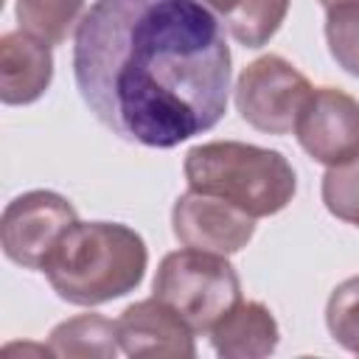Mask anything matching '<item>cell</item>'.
Instances as JSON below:
<instances>
[{
	"label": "cell",
	"mask_w": 359,
	"mask_h": 359,
	"mask_svg": "<svg viewBox=\"0 0 359 359\" xmlns=\"http://www.w3.org/2000/svg\"><path fill=\"white\" fill-rule=\"evenodd\" d=\"M325 325L337 345L359 356V275L342 280L325 303Z\"/></svg>",
	"instance_id": "obj_16"
},
{
	"label": "cell",
	"mask_w": 359,
	"mask_h": 359,
	"mask_svg": "<svg viewBox=\"0 0 359 359\" xmlns=\"http://www.w3.org/2000/svg\"><path fill=\"white\" fill-rule=\"evenodd\" d=\"M280 328L258 300H238L213 328L210 345L224 359H261L278 348Z\"/></svg>",
	"instance_id": "obj_11"
},
{
	"label": "cell",
	"mask_w": 359,
	"mask_h": 359,
	"mask_svg": "<svg viewBox=\"0 0 359 359\" xmlns=\"http://www.w3.org/2000/svg\"><path fill=\"white\" fill-rule=\"evenodd\" d=\"M171 230L182 247L233 255L250 244L255 219L222 196L188 188L171 208Z\"/></svg>",
	"instance_id": "obj_8"
},
{
	"label": "cell",
	"mask_w": 359,
	"mask_h": 359,
	"mask_svg": "<svg viewBox=\"0 0 359 359\" xmlns=\"http://www.w3.org/2000/svg\"><path fill=\"white\" fill-rule=\"evenodd\" d=\"M182 174L191 191L222 196L252 219L280 213L297 191L294 168L280 151L241 140L194 146L185 154Z\"/></svg>",
	"instance_id": "obj_3"
},
{
	"label": "cell",
	"mask_w": 359,
	"mask_h": 359,
	"mask_svg": "<svg viewBox=\"0 0 359 359\" xmlns=\"http://www.w3.org/2000/svg\"><path fill=\"white\" fill-rule=\"evenodd\" d=\"M154 297L171 306L194 334L210 328L241 300V280L227 255L182 247L168 252L154 275Z\"/></svg>",
	"instance_id": "obj_4"
},
{
	"label": "cell",
	"mask_w": 359,
	"mask_h": 359,
	"mask_svg": "<svg viewBox=\"0 0 359 359\" xmlns=\"http://www.w3.org/2000/svg\"><path fill=\"white\" fill-rule=\"evenodd\" d=\"M294 137L325 168L359 157V101L337 87L311 90L297 115Z\"/></svg>",
	"instance_id": "obj_7"
},
{
	"label": "cell",
	"mask_w": 359,
	"mask_h": 359,
	"mask_svg": "<svg viewBox=\"0 0 359 359\" xmlns=\"http://www.w3.org/2000/svg\"><path fill=\"white\" fill-rule=\"evenodd\" d=\"M48 348L67 359H112L121 351L118 325L104 314H79L50 331Z\"/></svg>",
	"instance_id": "obj_12"
},
{
	"label": "cell",
	"mask_w": 359,
	"mask_h": 359,
	"mask_svg": "<svg viewBox=\"0 0 359 359\" xmlns=\"http://www.w3.org/2000/svg\"><path fill=\"white\" fill-rule=\"evenodd\" d=\"M73 79L112 135L174 149L222 121L230 48L199 0H95L76 28Z\"/></svg>",
	"instance_id": "obj_1"
},
{
	"label": "cell",
	"mask_w": 359,
	"mask_h": 359,
	"mask_svg": "<svg viewBox=\"0 0 359 359\" xmlns=\"http://www.w3.org/2000/svg\"><path fill=\"white\" fill-rule=\"evenodd\" d=\"M84 17V0H17L20 28L36 39L62 45Z\"/></svg>",
	"instance_id": "obj_13"
},
{
	"label": "cell",
	"mask_w": 359,
	"mask_h": 359,
	"mask_svg": "<svg viewBox=\"0 0 359 359\" xmlns=\"http://www.w3.org/2000/svg\"><path fill=\"white\" fill-rule=\"evenodd\" d=\"M53 79L50 45L28 31H8L0 39V101L25 107L45 95Z\"/></svg>",
	"instance_id": "obj_10"
},
{
	"label": "cell",
	"mask_w": 359,
	"mask_h": 359,
	"mask_svg": "<svg viewBox=\"0 0 359 359\" xmlns=\"http://www.w3.org/2000/svg\"><path fill=\"white\" fill-rule=\"evenodd\" d=\"M325 42L334 62L359 79V3L325 8Z\"/></svg>",
	"instance_id": "obj_15"
},
{
	"label": "cell",
	"mask_w": 359,
	"mask_h": 359,
	"mask_svg": "<svg viewBox=\"0 0 359 359\" xmlns=\"http://www.w3.org/2000/svg\"><path fill=\"white\" fill-rule=\"evenodd\" d=\"M199 3L208 6V8H213V11H219V14L227 20V17H233V14L241 8L244 0H199Z\"/></svg>",
	"instance_id": "obj_18"
},
{
	"label": "cell",
	"mask_w": 359,
	"mask_h": 359,
	"mask_svg": "<svg viewBox=\"0 0 359 359\" xmlns=\"http://www.w3.org/2000/svg\"><path fill=\"white\" fill-rule=\"evenodd\" d=\"M292 0H244L241 8L227 17V31L244 48H264L289 14Z\"/></svg>",
	"instance_id": "obj_14"
},
{
	"label": "cell",
	"mask_w": 359,
	"mask_h": 359,
	"mask_svg": "<svg viewBox=\"0 0 359 359\" xmlns=\"http://www.w3.org/2000/svg\"><path fill=\"white\" fill-rule=\"evenodd\" d=\"M323 205L331 216L348 222V224H359V157L331 165L323 174Z\"/></svg>",
	"instance_id": "obj_17"
},
{
	"label": "cell",
	"mask_w": 359,
	"mask_h": 359,
	"mask_svg": "<svg viewBox=\"0 0 359 359\" xmlns=\"http://www.w3.org/2000/svg\"><path fill=\"white\" fill-rule=\"evenodd\" d=\"M118 325V342L126 356H180L191 359L196 356L194 345V328L160 297H146L121 311L115 320Z\"/></svg>",
	"instance_id": "obj_9"
},
{
	"label": "cell",
	"mask_w": 359,
	"mask_h": 359,
	"mask_svg": "<svg viewBox=\"0 0 359 359\" xmlns=\"http://www.w3.org/2000/svg\"><path fill=\"white\" fill-rule=\"evenodd\" d=\"M342 3H359V0H320L323 8H331V6H342Z\"/></svg>",
	"instance_id": "obj_19"
},
{
	"label": "cell",
	"mask_w": 359,
	"mask_h": 359,
	"mask_svg": "<svg viewBox=\"0 0 359 359\" xmlns=\"http://www.w3.org/2000/svg\"><path fill=\"white\" fill-rule=\"evenodd\" d=\"M79 222L76 208L56 191H25L14 196L0 219V244L22 269L45 266L59 238Z\"/></svg>",
	"instance_id": "obj_6"
},
{
	"label": "cell",
	"mask_w": 359,
	"mask_h": 359,
	"mask_svg": "<svg viewBox=\"0 0 359 359\" xmlns=\"http://www.w3.org/2000/svg\"><path fill=\"white\" fill-rule=\"evenodd\" d=\"M146 266V241L132 227L121 222H76L48 255L42 272L62 300L101 306L135 292Z\"/></svg>",
	"instance_id": "obj_2"
},
{
	"label": "cell",
	"mask_w": 359,
	"mask_h": 359,
	"mask_svg": "<svg viewBox=\"0 0 359 359\" xmlns=\"http://www.w3.org/2000/svg\"><path fill=\"white\" fill-rule=\"evenodd\" d=\"M309 79L283 56L266 53L250 62L236 79V109L258 132L289 135L311 95Z\"/></svg>",
	"instance_id": "obj_5"
}]
</instances>
